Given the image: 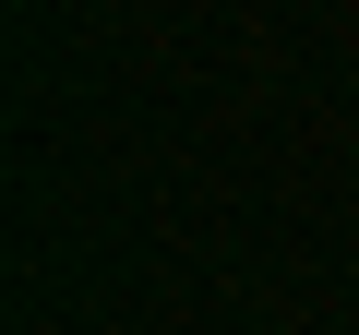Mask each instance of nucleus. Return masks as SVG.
Returning <instances> with one entry per match:
<instances>
[]
</instances>
